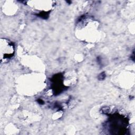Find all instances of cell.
I'll list each match as a JSON object with an SVG mask.
<instances>
[{
	"instance_id": "1",
	"label": "cell",
	"mask_w": 135,
	"mask_h": 135,
	"mask_svg": "<svg viewBox=\"0 0 135 135\" xmlns=\"http://www.w3.org/2000/svg\"><path fill=\"white\" fill-rule=\"evenodd\" d=\"M1 62L5 63L9 60L14 53V46L13 44L9 40L1 38L0 42Z\"/></svg>"
}]
</instances>
